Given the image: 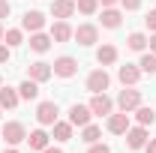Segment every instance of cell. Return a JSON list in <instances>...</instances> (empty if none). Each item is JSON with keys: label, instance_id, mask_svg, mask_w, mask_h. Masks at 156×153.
<instances>
[{"label": "cell", "instance_id": "10", "mask_svg": "<svg viewBox=\"0 0 156 153\" xmlns=\"http://www.w3.org/2000/svg\"><path fill=\"white\" fill-rule=\"evenodd\" d=\"M42 24H45V15H42L39 9L24 12V18H21V27H24V30H30V33H39V30H42Z\"/></svg>", "mask_w": 156, "mask_h": 153}, {"label": "cell", "instance_id": "6", "mask_svg": "<svg viewBox=\"0 0 156 153\" xmlns=\"http://www.w3.org/2000/svg\"><path fill=\"white\" fill-rule=\"evenodd\" d=\"M117 105H120V111H126V114H129V111H135L138 105H141V93H138V90H132V87H129V90H120Z\"/></svg>", "mask_w": 156, "mask_h": 153}, {"label": "cell", "instance_id": "15", "mask_svg": "<svg viewBox=\"0 0 156 153\" xmlns=\"http://www.w3.org/2000/svg\"><path fill=\"white\" fill-rule=\"evenodd\" d=\"M51 39H54V42H69V39H72V27H69L66 21H57V24L51 27Z\"/></svg>", "mask_w": 156, "mask_h": 153}, {"label": "cell", "instance_id": "25", "mask_svg": "<svg viewBox=\"0 0 156 153\" xmlns=\"http://www.w3.org/2000/svg\"><path fill=\"white\" fill-rule=\"evenodd\" d=\"M99 135H102V129L87 123V126H84V132H81V141H87V144H96V141H99Z\"/></svg>", "mask_w": 156, "mask_h": 153}, {"label": "cell", "instance_id": "1", "mask_svg": "<svg viewBox=\"0 0 156 153\" xmlns=\"http://www.w3.org/2000/svg\"><path fill=\"white\" fill-rule=\"evenodd\" d=\"M3 138H6V144H21V141H27V129H24V123H18V120H12V123H6L3 129Z\"/></svg>", "mask_w": 156, "mask_h": 153}, {"label": "cell", "instance_id": "9", "mask_svg": "<svg viewBox=\"0 0 156 153\" xmlns=\"http://www.w3.org/2000/svg\"><path fill=\"white\" fill-rule=\"evenodd\" d=\"M90 114H93V111H90V105H72V108H69V123H72V126H87V123H90Z\"/></svg>", "mask_w": 156, "mask_h": 153}, {"label": "cell", "instance_id": "3", "mask_svg": "<svg viewBox=\"0 0 156 153\" xmlns=\"http://www.w3.org/2000/svg\"><path fill=\"white\" fill-rule=\"evenodd\" d=\"M108 84H111V78H108L105 69H96V72L87 75V90H90V93H105Z\"/></svg>", "mask_w": 156, "mask_h": 153}, {"label": "cell", "instance_id": "31", "mask_svg": "<svg viewBox=\"0 0 156 153\" xmlns=\"http://www.w3.org/2000/svg\"><path fill=\"white\" fill-rule=\"evenodd\" d=\"M9 12H12V6L6 0H0V18H9Z\"/></svg>", "mask_w": 156, "mask_h": 153}, {"label": "cell", "instance_id": "33", "mask_svg": "<svg viewBox=\"0 0 156 153\" xmlns=\"http://www.w3.org/2000/svg\"><path fill=\"white\" fill-rule=\"evenodd\" d=\"M9 60V45H0V63H6Z\"/></svg>", "mask_w": 156, "mask_h": 153}, {"label": "cell", "instance_id": "32", "mask_svg": "<svg viewBox=\"0 0 156 153\" xmlns=\"http://www.w3.org/2000/svg\"><path fill=\"white\" fill-rule=\"evenodd\" d=\"M120 6H123V9H138L141 0H120Z\"/></svg>", "mask_w": 156, "mask_h": 153}, {"label": "cell", "instance_id": "17", "mask_svg": "<svg viewBox=\"0 0 156 153\" xmlns=\"http://www.w3.org/2000/svg\"><path fill=\"white\" fill-rule=\"evenodd\" d=\"M51 42H54V39L45 36V33H33V36H30V48H33V51H39V54H45V51L51 48Z\"/></svg>", "mask_w": 156, "mask_h": 153}, {"label": "cell", "instance_id": "38", "mask_svg": "<svg viewBox=\"0 0 156 153\" xmlns=\"http://www.w3.org/2000/svg\"><path fill=\"white\" fill-rule=\"evenodd\" d=\"M3 33H6V30H3V24H0V39H3Z\"/></svg>", "mask_w": 156, "mask_h": 153}, {"label": "cell", "instance_id": "26", "mask_svg": "<svg viewBox=\"0 0 156 153\" xmlns=\"http://www.w3.org/2000/svg\"><path fill=\"white\" fill-rule=\"evenodd\" d=\"M138 66H141V72H147V75H156V54H144Z\"/></svg>", "mask_w": 156, "mask_h": 153}, {"label": "cell", "instance_id": "16", "mask_svg": "<svg viewBox=\"0 0 156 153\" xmlns=\"http://www.w3.org/2000/svg\"><path fill=\"white\" fill-rule=\"evenodd\" d=\"M18 90H12V87H0V108H15L18 105Z\"/></svg>", "mask_w": 156, "mask_h": 153}, {"label": "cell", "instance_id": "34", "mask_svg": "<svg viewBox=\"0 0 156 153\" xmlns=\"http://www.w3.org/2000/svg\"><path fill=\"white\" fill-rule=\"evenodd\" d=\"M144 150H147V153H156V138H150V144H144Z\"/></svg>", "mask_w": 156, "mask_h": 153}, {"label": "cell", "instance_id": "21", "mask_svg": "<svg viewBox=\"0 0 156 153\" xmlns=\"http://www.w3.org/2000/svg\"><path fill=\"white\" fill-rule=\"evenodd\" d=\"M18 96H21V99H36V96H39L36 81H33V78H27V81H24V84L18 87Z\"/></svg>", "mask_w": 156, "mask_h": 153}, {"label": "cell", "instance_id": "2", "mask_svg": "<svg viewBox=\"0 0 156 153\" xmlns=\"http://www.w3.org/2000/svg\"><path fill=\"white\" fill-rule=\"evenodd\" d=\"M57 114H60L57 102H39V108H36V120L42 123V126H54V123H57Z\"/></svg>", "mask_w": 156, "mask_h": 153}, {"label": "cell", "instance_id": "11", "mask_svg": "<svg viewBox=\"0 0 156 153\" xmlns=\"http://www.w3.org/2000/svg\"><path fill=\"white\" fill-rule=\"evenodd\" d=\"M129 129V114L120 111V114H108V132L111 135H126Z\"/></svg>", "mask_w": 156, "mask_h": 153}, {"label": "cell", "instance_id": "22", "mask_svg": "<svg viewBox=\"0 0 156 153\" xmlns=\"http://www.w3.org/2000/svg\"><path fill=\"white\" fill-rule=\"evenodd\" d=\"M54 138H57V141H69V138H72V123H69V120H66V123L57 120V123H54Z\"/></svg>", "mask_w": 156, "mask_h": 153}, {"label": "cell", "instance_id": "28", "mask_svg": "<svg viewBox=\"0 0 156 153\" xmlns=\"http://www.w3.org/2000/svg\"><path fill=\"white\" fill-rule=\"evenodd\" d=\"M3 42H6L9 48L21 45V30H6V33H3Z\"/></svg>", "mask_w": 156, "mask_h": 153}, {"label": "cell", "instance_id": "5", "mask_svg": "<svg viewBox=\"0 0 156 153\" xmlns=\"http://www.w3.org/2000/svg\"><path fill=\"white\" fill-rule=\"evenodd\" d=\"M51 69H54V75H60V78H72L78 72V60L75 57H57L51 63Z\"/></svg>", "mask_w": 156, "mask_h": 153}, {"label": "cell", "instance_id": "4", "mask_svg": "<svg viewBox=\"0 0 156 153\" xmlns=\"http://www.w3.org/2000/svg\"><path fill=\"white\" fill-rule=\"evenodd\" d=\"M72 39H78V45H93V42H99L96 24H78V30H72Z\"/></svg>", "mask_w": 156, "mask_h": 153}, {"label": "cell", "instance_id": "24", "mask_svg": "<svg viewBox=\"0 0 156 153\" xmlns=\"http://www.w3.org/2000/svg\"><path fill=\"white\" fill-rule=\"evenodd\" d=\"M126 45H129L132 51H144V48H147V36H144V33H129Z\"/></svg>", "mask_w": 156, "mask_h": 153}, {"label": "cell", "instance_id": "7", "mask_svg": "<svg viewBox=\"0 0 156 153\" xmlns=\"http://www.w3.org/2000/svg\"><path fill=\"white\" fill-rule=\"evenodd\" d=\"M111 108H114V102H111L105 93H93V99H90V111H93V114L108 117V114H111Z\"/></svg>", "mask_w": 156, "mask_h": 153}, {"label": "cell", "instance_id": "23", "mask_svg": "<svg viewBox=\"0 0 156 153\" xmlns=\"http://www.w3.org/2000/svg\"><path fill=\"white\" fill-rule=\"evenodd\" d=\"M135 117H138V123H141V126H150V123L156 120V111H153V108L138 105V108H135Z\"/></svg>", "mask_w": 156, "mask_h": 153}, {"label": "cell", "instance_id": "36", "mask_svg": "<svg viewBox=\"0 0 156 153\" xmlns=\"http://www.w3.org/2000/svg\"><path fill=\"white\" fill-rule=\"evenodd\" d=\"M42 153H63V150H60V147H45Z\"/></svg>", "mask_w": 156, "mask_h": 153}, {"label": "cell", "instance_id": "39", "mask_svg": "<svg viewBox=\"0 0 156 153\" xmlns=\"http://www.w3.org/2000/svg\"><path fill=\"white\" fill-rule=\"evenodd\" d=\"M3 153H18V150H15V147H12V150H3Z\"/></svg>", "mask_w": 156, "mask_h": 153}, {"label": "cell", "instance_id": "13", "mask_svg": "<svg viewBox=\"0 0 156 153\" xmlns=\"http://www.w3.org/2000/svg\"><path fill=\"white\" fill-rule=\"evenodd\" d=\"M51 15L60 21H66L69 15H75V0H54L51 3Z\"/></svg>", "mask_w": 156, "mask_h": 153}, {"label": "cell", "instance_id": "37", "mask_svg": "<svg viewBox=\"0 0 156 153\" xmlns=\"http://www.w3.org/2000/svg\"><path fill=\"white\" fill-rule=\"evenodd\" d=\"M102 6H114V3H120V0H99Z\"/></svg>", "mask_w": 156, "mask_h": 153}, {"label": "cell", "instance_id": "27", "mask_svg": "<svg viewBox=\"0 0 156 153\" xmlns=\"http://www.w3.org/2000/svg\"><path fill=\"white\" fill-rule=\"evenodd\" d=\"M75 9H78V12H84V15H93V12L99 9V0H78Z\"/></svg>", "mask_w": 156, "mask_h": 153}, {"label": "cell", "instance_id": "14", "mask_svg": "<svg viewBox=\"0 0 156 153\" xmlns=\"http://www.w3.org/2000/svg\"><path fill=\"white\" fill-rule=\"evenodd\" d=\"M138 75H141V69H138V66H129V63L117 69V78L123 81V87H132V84L138 81Z\"/></svg>", "mask_w": 156, "mask_h": 153}, {"label": "cell", "instance_id": "19", "mask_svg": "<svg viewBox=\"0 0 156 153\" xmlns=\"http://www.w3.org/2000/svg\"><path fill=\"white\" fill-rule=\"evenodd\" d=\"M27 144H30L33 150H45V147H48V132H42V129L30 132L27 135Z\"/></svg>", "mask_w": 156, "mask_h": 153}, {"label": "cell", "instance_id": "41", "mask_svg": "<svg viewBox=\"0 0 156 153\" xmlns=\"http://www.w3.org/2000/svg\"><path fill=\"white\" fill-rule=\"evenodd\" d=\"M0 138H3V132H0Z\"/></svg>", "mask_w": 156, "mask_h": 153}, {"label": "cell", "instance_id": "8", "mask_svg": "<svg viewBox=\"0 0 156 153\" xmlns=\"http://www.w3.org/2000/svg\"><path fill=\"white\" fill-rule=\"evenodd\" d=\"M54 75V69H51V63H42V60H39V63H30V66H27V78H33V81H48V78Z\"/></svg>", "mask_w": 156, "mask_h": 153}, {"label": "cell", "instance_id": "30", "mask_svg": "<svg viewBox=\"0 0 156 153\" xmlns=\"http://www.w3.org/2000/svg\"><path fill=\"white\" fill-rule=\"evenodd\" d=\"M144 21H147V27H150V30L156 33V9H150V12H147V18H144Z\"/></svg>", "mask_w": 156, "mask_h": 153}, {"label": "cell", "instance_id": "29", "mask_svg": "<svg viewBox=\"0 0 156 153\" xmlns=\"http://www.w3.org/2000/svg\"><path fill=\"white\" fill-rule=\"evenodd\" d=\"M90 153H111V147H108V144H90Z\"/></svg>", "mask_w": 156, "mask_h": 153}, {"label": "cell", "instance_id": "12", "mask_svg": "<svg viewBox=\"0 0 156 153\" xmlns=\"http://www.w3.org/2000/svg\"><path fill=\"white\" fill-rule=\"evenodd\" d=\"M126 144H129L132 150H141V147L147 144V129H144V126H135V129L129 126V129H126Z\"/></svg>", "mask_w": 156, "mask_h": 153}, {"label": "cell", "instance_id": "18", "mask_svg": "<svg viewBox=\"0 0 156 153\" xmlns=\"http://www.w3.org/2000/svg\"><path fill=\"white\" fill-rule=\"evenodd\" d=\"M120 18H123V15H120L117 9H111V6L102 9V27H111V30H114V27H120Z\"/></svg>", "mask_w": 156, "mask_h": 153}, {"label": "cell", "instance_id": "40", "mask_svg": "<svg viewBox=\"0 0 156 153\" xmlns=\"http://www.w3.org/2000/svg\"><path fill=\"white\" fill-rule=\"evenodd\" d=\"M0 87H3V78H0Z\"/></svg>", "mask_w": 156, "mask_h": 153}, {"label": "cell", "instance_id": "35", "mask_svg": "<svg viewBox=\"0 0 156 153\" xmlns=\"http://www.w3.org/2000/svg\"><path fill=\"white\" fill-rule=\"evenodd\" d=\"M147 45H150V51H153V54H156V33H153V36H150V39H147Z\"/></svg>", "mask_w": 156, "mask_h": 153}, {"label": "cell", "instance_id": "20", "mask_svg": "<svg viewBox=\"0 0 156 153\" xmlns=\"http://www.w3.org/2000/svg\"><path fill=\"white\" fill-rule=\"evenodd\" d=\"M96 60L102 63V66H111V63L117 60V48L114 45H102V48L96 51Z\"/></svg>", "mask_w": 156, "mask_h": 153}]
</instances>
